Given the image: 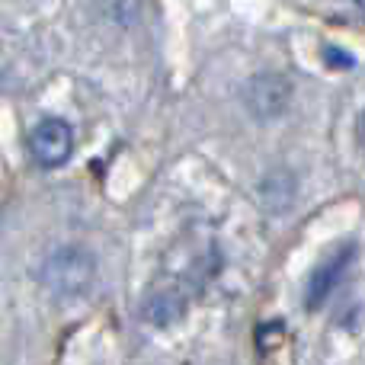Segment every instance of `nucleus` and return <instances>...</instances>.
<instances>
[{
	"mask_svg": "<svg viewBox=\"0 0 365 365\" xmlns=\"http://www.w3.org/2000/svg\"><path fill=\"white\" fill-rule=\"evenodd\" d=\"M359 141H362V148H365V113L359 115Z\"/></svg>",
	"mask_w": 365,
	"mask_h": 365,
	"instance_id": "39448f33",
	"label": "nucleus"
},
{
	"mask_svg": "<svg viewBox=\"0 0 365 365\" xmlns=\"http://www.w3.org/2000/svg\"><path fill=\"white\" fill-rule=\"evenodd\" d=\"M289 83L282 81L279 74H263L257 77V81L250 83V90H247V103L253 106V113L259 115V119H269V115H279L285 106H289Z\"/></svg>",
	"mask_w": 365,
	"mask_h": 365,
	"instance_id": "7ed1b4c3",
	"label": "nucleus"
},
{
	"mask_svg": "<svg viewBox=\"0 0 365 365\" xmlns=\"http://www.w3.org/2000/svg\"><path fill=\"white\" fill-rule=\"evenodd\" d=\"M359 10H365V4H359Z\"/></svg>",
	"mask_w": 365,
	"mask_h": 365,
	"instance_id": "423d86ee",
	"label": "nucleus"
},
{
	"mask_svg": "<svg viewBox=\"0 0 365 365\" xmlns=\"http://www.w3.org/2000/svg\"><path fill=\"white\" fill-rule=\"evenodd\" d=\"M74 151V132L64 119H42L29 132V154L38 167H61Z\"/></svg>",
	"mask_w": 365,
	"mask_h": 365,
	"instance_id": "f03ea898",
	"label": "nucleus"
},
{
	"mask_svg": "<svg viewBox=\"0 0 365 365\" xmlns=\"http://www.w3.org/2000/svg\"><path fill=\"white\" fill-rule=\"evenodd\" d=\"M93 276H96V259L83 247H61L42 266V282L61 298L83 295L93 285Z\"/></svg>",
	"mask_w": 365,
	"mask_h": 365,
	"instance_id": "f257e3e1",
	"label": "nucleus"
},
{
	"mask_svg": "<svg viewBox=\"0 0 365 365\" xmlns=\"http://www.w3.org/2000/svg\"><path fill=\"white\" fill-rule=\"evenodd\" d=\"M353 259V250H340L336 257H330L327 263L321 266V269L314 272V279H311V289H308V304L311 308H317V304L324 302V298L334 292V285L340 282L343 269H346V263Z\"/></svg>",
	"mask_w": 365,
	"mask_h": 365,
	"instance_id": "20e7f679",
	"label": "nucleus"
}]
</instances>
